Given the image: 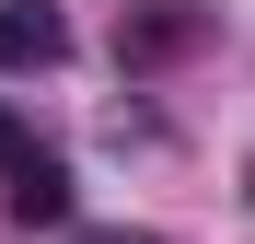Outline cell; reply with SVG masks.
<instances>
[{"mask_svg":"<svg viewBox=\"0 0 255 244\" xmlns=\"http://www.w3.org/2000/svg\"><path fill=\"white\" fill-rule=\"evenodd\" d=\"M197 35H209V0H139V12L116 23V58L128 70H162V58H186Z\"/></svg>","mask_w":255,"mask_h":244,"instance_id":"obj_1","label":"cell"},{"mask_svg":"<svg viewBox=\"0 0 255 244\" xmlns=\"http://www.w3.org/2000/svg\"><path fill=\"white\" fill-rule=\"evenodd\" d=\"M58 58H70L58 0H0V70H58Z\"/></svg>","mask_w":255,"mask_h":244,"instance_id":"obj_2","label":"cell"},{"mask_svg":"<svg viewBox=\"0 0 255 244\" xmlns=\"http://www.w3.org/2000/svg\"><path fill=\"white\" fill-rule=\"evenodd\" d=\"M0 198H12L23 233H70V163H58V151H23L12 175H0Z\"/></svg>","mask_w":255,"mask_h":244,"instance_id":"obj_3","label":"cell"},{"mask_svg":"<svg viewBox=\"0 0 255 244\" xmlns=\"http://www.w3.org/2000/svg\"><path fill=\"white\" fill-rule=\"evenodd\" d=\"M23 151H35V140L12 128V105H0V175H12V163H23Z\"/></svg>","mask_w":255,"mask_h":244,"instance_id":"obj_4","label":"cell"},{"mask_svg":"<svg viewBox=\"0 0 255 244\" xmlns=\"http://www.w3.org/2000/svg\"><path fill=\"white\" fill-rule=\"evenodd\" d=\"M70 244H151V233H128V221H105V233H70Z\"/></svg>","mask_w":255,"mask_h":244,"instance_id":"obj_5","label":"cell"}]
</instances>
